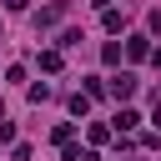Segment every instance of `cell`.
I'll return each mask as SVG.
<instances>
[{
    "mask_svg": "<svg viewBox=\"0 0 161 161\" xmlns=\"http://www.w3.org/2000/svg\"><path fill=\"white\" fill-rule=\"evenodd\" d=\"M60 20H65V0H55V5L35 10V25H40V30H50V25H60Z\"/></svg>",
    "mask_w": 161,
    "mask_h": 161,
    "instance_id": "6da1fadb",
    "label": "cell"
},
{
    "mask_svg": "<svg viewBox=\"0 0 161 161\" xmlns=\"http://www.w3.org/2000/svg\"><path fill=\"white\" fill-rule=\"evenodd\" d=\"M126 55H131V60H151V45H146V35H131V40H126Z\"/></svg>",
    "mask_w": 161,
    "mask_h": 161,
    "instance_id": "3957f363",
    "label": "cell"
},
{
    "mask_svg": "<svg viewBox=\"0 0 161 161\" xmlns=\"http://www.w3.org/2000/svg\"><path fill=\"white\" fill-rule=\"evenodd\" d=\"M111 96H116V101H131V96H136V75H131V70H121V75L111 80Z\"/></svg>",
    "mask_w": 161,
    "mask_h": 161,
    "instance_id": "7a4b0ae2",
    "label": "cell"
},
{
    "mask_svg": "<svg viewBox=\"0 0 161 161\" xmlns=\"http://www.w3.org/2000/svg\"><path fill=\"white\" fill-rule=\"evenodd\" d=\"M151 121H156V131H161V101H156V116H151Z\"/></svg>",
    "mask_w": 161,
    "mask_h": 161,
    "instance_id": "9a60e30c",
    "label": "cell"
},
{
    "mask_svg": "<svg viewBox=\"0 0 161 161\" xmlns=\"http://www.w3.org/2000/svg\"><path fill=\"white\" fill-rule=\"evenodd\" d=\"M70 131H75V126H70V121H60V126L50 131V141H55V146H70Z\"/></svg>",
    "mask_w": 161,
    "mask_h": 161,
    "instance_id": "8992f818",
    "label": "cell"
},
{
    "mask_svg": "<svg viewBox=\"0 0 161 161\" xmlns=\"http://www.w3.org/2000/svg\"><path fill=\"white\" fill-rule=\"evenodd\" d=\"M96 5H101V10H111V5H116V0H96Z\"/></svg>",
    "mask_w": 161,
    "mask_h": 161,
    "instance_id": "2e32d148",
    "label": "cell"
},
{
    "mask_svg": "<svg viewBox=\"0 0 161 161\" xmlns=\"http://www.w3.org/2000/svg\"><path fill=\"white\" fill-rule=\"evenodd\" d=\"M40 70H60V50H40Z\"/></svg>",
    "mask_w": 161,
    "mask_h": 161,
    "instance_id": "ba28073f",
    "label": "cell"
},
{
    "mask_svg": "<svg viewBox=\"0 0 161 161\" xmlns=\"http://www.w3.org/2000/svg\"><path fill=\"white\" fill-rule=\"evenodd\" d=\"M65 161H101L91 146H65Z\"/></svg>",
    "mask_w": 161,
    "mask_h": 161,
    "instance_id": "5b68a950",
    "label": "cell"
},
{
    "mask_svg": "<svg viewBox=\"0 0 161 161\" xmlns=\"http://www.w3.org/2000/svg\"><path fill=\"white\" fill-rule=\"evenodd\" d=\"M101 60H106V65H121V45H116V40H111V45H106V50H101Z\"/></svg>",
    "mask_w": 161,
    "mask_h": 161,
    "instance_id": "9c48e42d",
    "label": "cell"
},
{
    "mask_svg": "<svg viewBox=\"0 0 161 161\" xmlns=\"http://www.w3.org/2000/svg\"><path fill=\"white\" fill-rule=\"evenodd\" d=\"M146 25H151V35H161V10H151V15H146Z\"/></svg>",
    "mask_w": 161,
    "mask_h": 161,
    "instance_id": "7c38bea8",
    "label": "cell"
},
{
    "mask_svg": "<svg viewBox=\"0 0 161 161\" xmlns=\"http://www.w3.org/2000/svg\"><path fill=\"white\" fill-rule=\"evenodd\" d=\"M136 121H141V116H136L131 106H121V116H116V136H126V131H136Z\"/></svg>",
    "mask_w": 161,
    "mask_h": 161,
    "instance_id": "277c9868",
    "label": "cell"
},
{
    "mask_svg": "<svg viewBox=\"0 0 161 161\" xmlns=\"http://www.w3.org/2000/svg\"><path fill=\"white\" fill-rule=\"evenodd\" d=\"M151 65H156V70H161V50H151Z\"/></svg>",
    "mask_w": 161,
    "mask_h": 161,
    "instance_id": "5bb4252c",
    "label": "cell"
},
{
    "mask_svg": "<svg viewBox=\"0 0 161 161\" xmlns=\"http://www.w3.org/2000/svg\"><path fill=\"white\" fill-rule=\"evenodd\" d=\"M0 141H15V121H5V116H0Z\"/></svg>",
    "mask_w": 161,
    "mask_h": 161,
    "instance_id": "8fae6325",
    "label": "cell"
},
{
    "mask_svg": "<svg viewBox=\"0 0 161 161\" xmlns=\"http://www.w3.org/2000/svg\"><path fill=\"white\" fill-rule=\"evenodd\" d=\"M86 106H91V96L80 91V96H70V116H86Z\"/></svg>",
    "mask_w": 161,
    "mask_h": 161,
    "instance_id": "30bf717a",
    "label": "cell"
},
{
    "mask_svg": "<svg viewBox=\"0 0 161 161\" xmlns=\"http://www.w3.org/2000/svg\"><path fill=\"white\" fill-rule=\"evenodd\" d=\"M101 25H106V30H121V25H126V10H106V20H101Z\"/></svg>",
    "mask_w": 161,
    "mask_h": 161,
    "instance_id": "52a82bcc",
    "label": "cell"
},
{
    "mask_svg": "<svg viewBox=\"0 0 161 161\" xmlns=\"http://www.w3.org/2000/svg\"><path fill=\"white\" fill-rule=\"evenodd\" d=\"M25 5H30V0H5V10H25Z\"/></svg>",
    "mask_w": 161,
    "mask_h": 161,
    "instance_id": "4fadbf2b",
    "label": "cell"
}]
</instances>
